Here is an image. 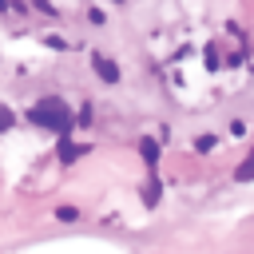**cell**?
<instances>
[{
	"label": "cell",
	"mask_w": 254,
	"mask_h": 254,
	"mask_svg": "<svg viewBox=\"0 0 254 254\" xmlns=\"http://www.w3.org/2000/svg\"><path fill=\"white\" fill-rule=\"evenodd\" d=\"M139 155H143V163H147V167H155V159H159V143L147 135V139L139 143Z\"/></svg>",
	"instance_id": "obj_4"
},
{
	"label": "cell",
	"mask_w": 254,
	"mask_h": 254,
	"mask_svg": "<svg viewBox=\"0 0 254 254\" xmlns=\"http://www.w3.org/2000/svg\"><path fill=\"white\" fill-rule=\"evenodd\" d=\"M28 119H32L36 127L56 131V135H71V111L64 107V99H40V103L28 111Z\"/></svg>",
	"instance_id": "obj_1"
},
{
	"label": "cell",
	"mask_w": 254,
	"mask_h": 254,
	"mask_svg": "<svg viewBox=\"0 0 254 254\" xmlns=\"http://www.w3.org/2000/svg\"><path fill=\"white\" fill-rule=\"evenodd\" d=\"M83 151H87V147H79V143H71V139H67V135H64V139H60V159H64V163H71V159H79V155H83Z\"/></svg>",
	"instance_id": "obj_3"
},
{
	"label": "cell",
	"mask_w": 254,
	"mask_h": 254,
	"mask_svg": "<svg viewBox=\"0 0 254 254\" xmlns=\"http://www.w3.org/2000/svg\"><path fill=\"white\" fill-rule=\"evenodd\" d=\"M8 127H12V111H8V107H4V103H0V135H4V131H8Z\"/></svg>",
	"instance_id": "obj_6"
},
{
	"label": "cell",
	"mask_w": 254,
	"mask_h": 254,
	"mask_svg": "<svg viewBox=\"0 0 254 254\" xmlns=\"http://www.w3.org/2000/svg\"><path fill=\"white\" fill-rule=\"evenodd\" d=\"M234 179H238V183H250V179H254V155H250V159H246V163L234 171Z\"/></svg>",
	"instance_id": "obj_5"
},
{
	"label": "cell",
	"mask_w": 254,
	"mask_h": 254,
	"mask_svg": "<svg viewBox=\"0 0 254 254\" xmlns=\"http://www.w3.org/2000/svg\"><path fill=\"white\" fill-rule=\"evenodd\" d=\"M91 64H95V71H99V79H107V83H115L119 79V67L107 60V56H91Z\"/></svg>",
	"instance_id": "obj_2"
}]
</instances>
